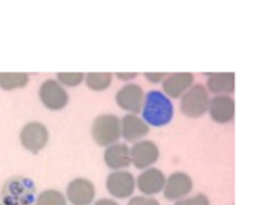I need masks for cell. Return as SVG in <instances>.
I'll use <instances>...</instances> for the list:
<instances>
[{"label":"cell","mask_w":257,"mask_h":205,"mask_svg":"<svg viewBox=\"0 0 257 205\" xmlns=\"http://www.w3.org/2000/svg\"><path fill=\"white\" fill-rule=\"evenodd\" d=\"M209 93L205 86H193L181 98V112L190 118H199L206 111H209Z\"/></svg>","instance_id":"cell-4"},{"label":"cell","mask_w":257,"mask_h":205,"mask_svg":"<svg viewBox=\"0 0 257 205\" xmlns=\"http://www.w3.org/2000/svg\"><path fill=\"white\" fill-rule=\"evenodd\" d=\"M35 205H68V200L60 190L47 189L36 196Z\"/></svg>","instance_id":"cell-20"},{"label":"cell","mask_w":257,"mask_h":205,"mask_svg":"<svg viewBox=\"0 0 257 205\" xmlns=\"http://www.w3.org/2000/svg\"><path fill=\"white\" fill-rule=\"evenodd\" d=\"M194 82V75L190 72H176L169 74L163 81V93L170 99L182 98Z\"/></svg>","instance_id":"cell-11"},{"label":"cell","mask_w":257,"mask_h":205,"mask_svg":"<svg viewBox=\"0 0 257 205\" xmlns=\"http://www.w3.org/2000/svg\"><path fill=\"white\" fill-rule=\"evenodd\" d=\"M166 176L158 168H148L137 177V189L145 196H152L164 190Z\"/></svg>","instance_id":"cell-13"},{"label":"cell","mask_w":257,"mask_h":205,"mask_svg":"<svg viewBox=\"0 0 257 205\" xmlns=\"http://www.w3.org/2000/svg\"><path fill=\"white\" fill-rule=\"evenodd\" d=\"M122 138L130 142H139L149 134V124L137 114H126L120 118Z\"/></svg>","instance_id":"cell-15"},{"label":"cell","mask_w":257,"mask_h":205,"mask_svg":"<svg viewBox=\"0 0 257 205\" xmlns=\"http://www.w3.org/2000/svg\"><path fill=\"white\" fill-rule=\"evenodd\" d=\"M145 76H146V80H148V81H151V82L157 84V82H161V81H164V78L167 76V74H163V72H158V74L148 72V74H145Z\"/></svg>","instance_id":"cell-24"},{"label":"cell","mask_w":257,"mask_h":205,"mask_svg":"<svg viewBox=\"0 0 257 205\" xmlns=\"http://www.w3.org/2000/svg\"><path fill=\"white\" fill-rule=\"evenodd\" d=\"M90 134L96 146L107 148L119 142L122 136L120 118L114 114H101L93 120Z\"/></svg>","instance_id":"cell-3"},{"label":"cell","mask_w":257,"mask_h":205,"mask_svg":"<svg viewBox=\"0 0 257 205\" xmlns=\"http://www.w3.org/2000/svg\"><path fill=\"white\" fill-rule=\"evenodd\" d=\"M126 205H160V202L152 196H134Z\"/></svg>","instance_id":"cell-23"},{"label":"cell","mask_w":257,"mask_h":205,"mask_svg":"<svg viewBox=\"0 0 257 205\" xmlns=\"http://www.w3.org/2000/svg\"><path fill=\"white\" fill-rule=\"evenodd\" d=\"M209 116L217 123H229L235 117V100L229 94H220L211 99Z\"/></svg>","instance_id":"cell-16"},{"label":"cell","mask_w":257,"mask_h":205,"mask_svg":"<svg viewBox=\"0 0 257 205\" xmlns=\"http://www.w3.org/2000/svg\"><path fill=\"white\" fill-rule=\"evenodd\" d=\"M95 186L90 180L77 177L71 180L66 186V200L71 205H92L95 201Z\"/></svg>","instance_id":"cell-8"},{"label":"cell","mask_w":257,"mask_h":205,"mask_svg":"<svg viewBox=\"0 0 257 205\" xmlns=\"http://www.w3.org/2000/svg\"><path fill=\"white\" fill-rule=\"evenodd\" d=\"M104 162L111 171H123L131 166V148L125 142H116L105 148Z\"/></svg>","instance_id":"cell-14"},{"label":"cell","mask_w":257,"mask_h":205,"mask_svg":"<svg viewBox=\"0 0 257 205\" xmlns=\"http://www.w3.org/2000/svg\"><path fill=\"white\" fill-rule=\"evenodd\" d=\"M29 80L26 72H0V88L5 92L23 88L29 84Z\"/></svg>","instance_id":"cell-18"},{"label":"cell","mask_w":257,"mask_h":205,"mask_svg":"<svg viewBox=\"0 0 257 205\" xmlns=\"http://www.w3.org/2000/svg\"><path fill=\"white\" fill-rule=\"evenodd\" d=\"M175 205H209V200H208L205 195L199 194V195H196V196L184 198V200H181V201H176V204Z\"/></svg>","instance_id":"cell-22"},{"label":"cell","mask_w":257,"mask_h":205,"mask_svg":"<svg viewBox=\"0 0 257 205\" xmlns=\"http://www.w3.org/2000/svg\"><path fill=\"white\" fill-rule=\"evenodd\" d=\"M175 108L172 99L160 90H151L145 94V104L142 108V118L155 128L169 124L173 120Z\"/></svg>","instance_id":"cell-1"},{"label":"cell","mask_w":257,"mask_h":205,"mask_svg":"<svg viewBox=\"0 0 257 205\" xmlns=\"http://www.w3.org/2000/svg\"><path fill=\"white\" fill-rule=\"evenodd\" d=\"M3 205H33L36 201V184L23 176L8 178L0 190Z\"/></svg>","instance_id":"cell-2"},{"label":"cell","mask_w":257,"mask_h":205,"mask_svg":"<svg viewBox=\"0 0 257 205\" xmlns=\"http://www.w3.org/2000/svg\"><path fill=\"white\" fill-rule=\"evenodd\" d=\"M86 75L83 72H59L57 81L63 87H77L84 81Z\"/></svg>","instance_id":"cell-21"},{"label":"cell","mask_w":257,"mask_h":205,"mask_svg":"<svg viewBox=\"0 0 257 205\" xmlns=\"http://www.w3.org/2000/svg\"><path fill=\"white\" fill-rule=\"evenodd\" d=\"M0 205H3V204H0Z\"/></svg>","instance_id":"cell-27"},{"label":"cell","mask_w":257,"mask_h":205,"mask_svg":"<svg viewBox=\"0 0 257 205\" xmlns=\"http://www.w3.org/2000/svg\"><path fill=\"white\" fill-rule=\"evenodd\" d=\"M136 186H137V182H136L134 176L126 170L111 171L110 176L107 177V182H105L107 192L116 200L130 198L134 194Z\"/></svg>","instance_id":"cell-7"},{"label":"cell","mask_w":257,"mask_h":205,"mask_svg":"<svg viewBox=\"0 0 257 205\" xmlns=\"http://www.w3.org/2000/svg\"><path fill=\"white\" fill-rule=\"evenodd\" d=\"M209 92L220 96L221 93H232L235 90V75L232 72H215L208 75Z\"/></svg>","instance_id":"cell-17"},{"label":"cell","mask_w":257,"mask_h":205,"mask_svg":"<svg viewBox=\"0 0 257 205\" xmlns=\"http://www.w3.org/2000/svg\"><path fill=\"white\" fill-rule=\"evenodd\" d=\"M113 75L110 72H90L86 74L84 82L93 92H104L110 87Z\"/></svg>","instance_id":"cell-19"},{"label":"cell","mask_w":257,"mask_h":205,"mask_svg":"<svg viewBox=\"0 0 257 205\" xmlns=\"http://www.w3.org/2000/svg\"><path fill=\"white\" fill-rule=\"evenodd\" d=\"M50 141V132L45 124L39 122H29L20 132V142L24 150L30 153H39L47 147Z\"/></svg>","instance_id":"cell-5"},{"label":"cell","mask_w":257,"mask_h":205,"mask_svg":"<svg viewBox=\"0 0 257 205\" xmlns=\"http://www.w3.org/2000/svg\"><path fill=\"white\" fill-rule=\"evenodd\" d=\"M116 104L119 105L120 110H123L130 114H137L143 108L145 92L140 86H137L134 82L125 84L116 93Z\"/></svg>","instance_id":"cell-9"},{"label":"cell","mask_w":257,"mask_h":205,"mask_svg":"<svg viewBox=\"0 0 257 205\" xmlns=\"http://www.w3.org/2000/svg\"><path fill=\"white\" fill-rule=\"evenodd\" d=\"M39 99H41V104L50 111H60L69 102V96L65 87L59 84L57 80H45L41 84Z\"/></svg>","instance_id":"cell-6"},{"label":"cell","mask_w":257,"mask_h":205,"mask_svg":"<svg viewBox=\"0 0 257 205\" xmlns=\"http://www.w3.org/2000/svg\"><path fill=\"white\" fill-rule=\"evenodd\" d=\"M116 76L119 80H122V81H131V80H134L137 76V74L136 72H133V74H122V72H119V74H116Z\"/></svg>","instance_id":"cell-25"},{"label":"cell","mask_w":257,"mask_h":205,"mask_svg":"<svg viewBox=\"0 0 257 205\" xmlns=\"http://www.w3.org/2000/svg\"><path fill=\"white\" fill-rule=\"evenodd\" d=\"M193 190V180L185 172H173L166 178L164 196L169 201H181Z\"/></svg>","instance_id":"cell-12"},{"label":"cell","mask_w":257,"mask_h":205,"mask_svg":"<svg viewBox=\"0 0 257 205\" xmlns=\"http://www.w3.org/2000/svg\"><path fill=\"white\" fill-rule=\"evenodd\" d=\"M93 205H119L116 201H113V200H107V198H102V200H99V201H95Z\"/></svg>","instance_id":"cell-26"},{"label":"cell","mask_w":257,"mask_h":205,"mask_svg":"<svg viewBox=\"0 0 257 205\" xmlns=\"http://www.w3.org/2000/svg\"><path fill=\"white\" fill-rule=\"evenodd\" d=\"M160 159V148L154 141H139L131 147V164L137 170H148Z\"/></svg>","instance_id":"cell-10"}]
</instances>
